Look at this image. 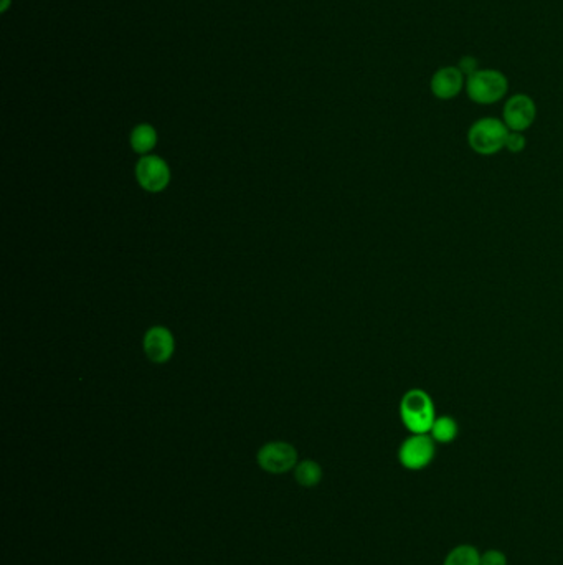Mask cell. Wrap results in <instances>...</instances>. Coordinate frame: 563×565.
Wrapping results in <instances>:
<instances>
[{
    "label": "cell",
    "instance_id": "obj_5",
    "mask_svg": "<svg viewBox=\"0 0 563 565\" xmlns=\"http://www.w3.org/2000/svg\"><path fill=\"white\" fill-rule=\"evenodd\" d=\"M537 119V105L529 94L517 93L509 96L502 108V121L509 131L525 133Z\"/></svg>",
    "mask_w": 563,
    "mask_h": 565
},
{
    "label": "cell",
    "instance_id": "obj_7",
    "mask_svg": "<svg viewBox=\"0 0 563 565\" xmlns=\"http://www.w3.org/2000/svg\"><path fill=\"white\" fill-rule=\"evenodd\" d=\"M136 178L144 190L157 194L166 190L170 184V168L162 157L147 154L136 164Z\"/></svg>",
    "mask_w": 563,
    "mask_h": 565
},
{
    "label": "cell",
    "instance_id": "obj_4",
    "mask_svg": "<svg viewBox=\"0 0 563 565\" xmlns=\"http://www.w3.org/2000/svg\"><path fill=\"white\" fill-rule=\"evenodd\" d=\"M437 455V441L429 435H410L398 448V461L408 471L428 468Z\"/></svg>",
    "mask_w": 563,
    "mask_h": 565
},
{
    "label": "cell",
    "instance_id": "obj_11",
    "mask_svg": "<svg viewBox=\"0 0 563 565\" xmlns=\"http://www.w3.org/2000/svg\"><path fill=\"white\" fill-rule=\"evenodd\" d=\"M458 422L453 417H449V415L437 417L433 427L429 430V437L435 439L437 443H441V445L453 443L455 439H458Z\"/></svg>",
    "mask_w": 563,
    "mask_h": 565
},
{
    "label": "cell",
    "instance_id": "obj_12",
    "mask_svg": "<svg viewBox=\"0 0 563 565\" xmlns=\"http://www.w3.org/2000/svg\"><path fill=\"white\" fill-rule=\"evenodd\" d=\"M294 478L303 488H316L319 482H323V468L316 461H301L294 468Z\"/></svg>",
    "mask_w": 563,
    "mask_h": 565
},
{
    "label": "cell",
    "instance_id": "obj_9",
    "mask_svg": "<svg viewBox=\"0 0 563 565\" xmlns=\"http://www.w3.org/2000/svg\"><path fill=\"white\" fill-rule=\"evenodd\" d=\"M143 347L149 361L156 364H166L176 352V339L168 327L154 326L144 335Z\"/></svg>",
    "mask_w": 563,
    "mask_h": 565
},
{
    "label": "cell",
    "instance_id": "obj_1",
    "mask_svg": "<svg viewBox=\"0 0 563 565\" xmlns=\"http://www.w3.org/2000/svg\"><path fill=\"white\" fill-rule=\"evenodd\" d=\"M398 413L410 435H429L438 417L433 398L423 388H410L405 392L400 400Z\"/></svg>",
    "mask_w": 563,
    "mask_h": 565
},
{
    "label": "cell",
    "instance_id": "obj_13",
    "mask_svg": "<svg viewBox=\"0 0 563 565\" xmlns=\"http://www.w3.org/2000/svg\"><path fill=\"white\" fill-rule=\"evenodd\" d=\"M443 565H481V552L474 545H456L449 551Z\"/></svg>",
    "mask_w": 563,
    "mask_h": 565
},
{
    "label": "cell",
    "instance_id": "obj_8",
    "mask_svg": "<svg viewBox=\"0 0 563 565\" xmlns=\"http://www.w3.org/2000/svg\"><path fill=\"white\" fill-rule=\"evenodd\" d=\"M464 88H466V76L461 74V70L455 65L441 66L429 80L431 93L441 101L455 100Z\"/></svg>",
    "mask_w": 563,
    "mask_h": 565
},
{
    "label": "cell",
    "instance_id": "obj_14",
    "mask_svg": "<svg viewBox=\"0 0 563 565\" xmlns=\"http://www.w3.org/2000/svg\"><path fill=\"white\" fill-rule=\"evenodd\" d=\"M481 565H507V555L499 549H488L481 554Z\"/></svg>",
    "mask_w": 563,
    "mask_h": 565
},
{
    "label": "cell",
    "instance_id": "obj_16",
    "mask_svg": "<svg viewBox=\"0 0 563 565\" xmlns=\"http://www.w3.org/2000/svg\"><path fill=\"white\" fill-rule=\"evenodd\" d=\"M456 66H458L459 70H461V74H464L466 78H470L471 74H474L481 70L478 58L472 56V55H464V56L459 60Z\"/></svg>",
    "mask_w": 563,
    "mask_h": 565
},
{
    "label": "cell",
    "instance_id": "obj_3",
    "mask_svg": "<svg viewBox=\"0 0 563 565\" xmlns=\"http://www.w3.org/2000/svg\"><path fill=\"white\" fill-rule=\"evenodd\" d=\"M466 94L476 105L489 106L499 103L509 91L507 76L494 68H481L466 78Z\"/></svg>",
    "mask_w": 563,
    "mask_h": 565
},
{
    "label": "cell",
    "instance_id": "obj_6",
    "mask_svg": "<svg viewBox=\"0 0 563 565\" xmlns=\"http://www.w3.org/2000/svg\"><path fill=\"white\" fill-rule=\"evenodd\" d=\"M258 465L261 470L270 474H284L298 465V451L286 441H270L258 451Z\"/></svg>",
    "mask_w": 563,
    "mask_h": 565
},
{
    "label": "cell",
    "instance_id": "obj_10",
    "mask_svg": "<svg viewBox=\"0 0 563 565\" xmlns=\"http://www.w3.org/2000/svg\"><path fill=\"white\" fill-rule=\"evenodd\" d=\"M129 143H131L133 151H136L137 154L147 156L157 144L156 127H154V126L146 125V123L137 125L136 127L133 129V133H131Z\"/></svg>",
    "mask_w": 563,
    "mask_h": 565
},
{
    "label": "cell",
    "instance_id": "obj_17",
    "mask_svg": "<svg viewBox=\"0 0 563 565\" xmlns=\"http://www.w3.org/2000/svg\"><path fill=\"white\" fill-rule=\"evenodd\" d=\"M9 4H11V0H4V5H2V12L7 11V7H9Z\"/></svg>",
    "mask_w": 563,
    "mask_h": 565
},
{
    "label": "cell",
    "instance_id": "obj_15",
    "mask_svg": "<svg viewBox=\"0 0 563 565\" xmlns=\"http://www.w3.org/2000/svg\"><path fill=\"white\" fill-rule=\"evenodd\" d=\"M525 147H527V139L524 136V133L511 131L506 141V149L511 151L512 154H519Z\"/></svg>",
    "mask_w": 563,
    "mask_h": 565
},
{
    "label": "cell",
    "instance_id": "obj_2",
    "mask_svg": "<svg viewBox=\"0 0 563 565\" xmlns=\"http://www.w3.org/2000/svg\"><path fill=\"white\" fill-rule=\"evenodd\" d=\"M509 127L498 117H481L471 125L468 131V144L471 151L478 156H494L506 149V141L509 136Z\"/></svg>",
    "mask_w": 563,
    "mask_h": 565
}]
</instances>
